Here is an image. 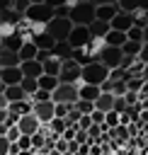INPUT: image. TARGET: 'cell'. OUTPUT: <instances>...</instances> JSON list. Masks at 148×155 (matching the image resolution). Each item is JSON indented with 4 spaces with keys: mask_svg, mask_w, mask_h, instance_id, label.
Instances as JSON below:
<instances>
[{
    "mask_svg": "<svg viewBox=\"0 0 148 155\" xmlns=\"http://www.w3.org/2000/svg\"><path fill=\"white\" fill-rule=\"evenodd\" d=\"M92 19H95V2H90V0H70L68 22L73 27H87Z\"/></svg>",
    "mask_w": 148,
    "mask_h": 155,
    "instance_id": "cell-1",
    "label": "cell"
},
{
    "mask_svg": "<svg viewBox=\"0 0 148 155\" xmlns=\"http://www.w3.org/2000/svg\"><path fill=\"white\" fill-rule=\"evenodd\" d=\"M22 19L27 24H49L53 19V10L46 0H36V2H29L27 12L22 15Z\"/></svg>",
    "mask_w": 148,
    "mask_h": 155,
    "instance_id": "cell-2",
    "label": "cell"
},
{
    "mask_svg": "<svg viewBox=\"0 0 148 155\" xmlns=\"http://www.w3.org/2000/svg\"><path fill=\"white\" fill-rule=\"evenodd\" d=\"M109 78V70L102 65V63H87V65H82L80 68V82H85V85H95V87H99L104 80Z\"/></svg>",
    "mask_w": 148,
    "mask_h": 155,
    "instance_id": "cell-3",
    "label": "cell"
},
{
    "mask_svg": "<svg viewBox=\"0 0 148 155\" xmlns=\"http://www.w3.org/2000/svg\"><path fill=\"white\" fill-rule=\"evenodd\" d=\"M70 29H73V24L66 19V17H53L49 24H46V34L58 44V41H66L68 39V34H70Z\"/></svg>",
    "mask_w": 148,
    "mask_h": 155,
    "instance_id": "cell-4",
    "label": "cell"
},
{
    "mask_svg": "<svg viewBox=\"0 0 148 155\" xmlns=\"http://www.w3.org/2000/svg\"><path fill=\"white\" fill-rule=\"evenodd\" d=\"M78 82H80V65L73 58L63 61L58 70V85H78Z\"/></svg>",
    "mask_w": 148,
    "mask_h": 155,
    "instance_id": "cell-5",
    "label": "cell"
},
{
    "mask_svg": "<svg viewBox=\"0 0 148 155\" xmlns=\"http://www.w3.org/2000/svg\"><path fill=\"white\" fill-rule=\"evenodd\" d=\"M51 102L53 104H75L78 102V90L75 85H58L51 92Z\"/></svg>",
    "mask_w": 148,
    "mask_h": 155,
    "instance_id": "cell-6",
    "label": "cell"
},
{
    "mask_svg": "<svg viewBox=\"0 0 148 155\" xmlns=\"http://www.w3.org/2000/svg\"><path fill=\"white\" fill-rule=\"evenodd\" d=\"M121 51L119 48H112V46H104V51L97 56V63H102L107 70H116L119 65H121Z\"/></svg>",
    "mask_w": 148,
    "mask_h": 155,
    "instance_id": "cell-7",
    "label": "cell"
},
{
    "mask_svg": "<svg viewBox=\"0 0 148 155\" xmlns=\"http://www.w3.org/2000/svg\"><path fill=\"white\" fill-rule=\"evenodd\" d=\"M87 41H90V31H87V27H73L70 34H68V39H66V44L70 46V51L82 48Z\"/></svg>",
    "mask_w": 148,
    "mask_h": 155,
    "instance_id": "cell-8",
    "label": "cell"
},
{
    "mask_svg": "<svg viewBox=\"0 0 148 155\" xmlns=\"http://www.w3.org/2000/svg\"><path fill=\"white\" fill-rule=\"evenodd\" d=\"M116 12H119V10H116V2H109V0L95 2V19H99V22H107V24H109Z\"/></svg>",
    "mask_w": 148,
    "mask_h": 155,
    "instance_id": "cell-9",
    "label": "cell"
},
{
    "mask_svg": "<svg viewBox=\"0 0 148 155\" xmlns=\"http://www.w3.org/2000/svg\"><path fill=\"white\" fill-rule=\"evenodd\" d=\"M32 116H34L41 126H46V124L53 119V102H39V104H32Z\"/></svg>",
    "mask_w": 148,
    "mask_h": 155,
    "instance_id": "cell-10",
    "label": "cell"
},
{
    "mask_svg": "<svg viewBox=\"0 0 148 155\" xmlns=\"http://www.w3.org/2000/svg\"><path fill=\"white\" fill-rule=\"evenodd\" d=\"M15 126L19 128V133H22V136H34V133L39 131V126H41V124H39L32 114H24V116H19V119H17V124H15Z\"/></svg>",
    "mask_w": 148,
    "mask_h": 155,
    "instance_id": "cell-11",
    "label": "cell"
},
{
    "mask_svg": "<svg viewBox=\"0 0 148 155\" xmlns=\"http://www.w3.org/2000/svg\"><path fill=\"white\" fill-rule=\"evenodd\" d=\"M131 27H133V15H124V12H116V15H114V19L109 22V29L121 31V34H126Z\"/></svg>",
    "mask_w": 148,
    "mask_h": 155,
    "instance_id": "cell-12",
    "label": "cell"
},
{
    "mask_svg": "<svg viewBox=\"0 0 148 155\" xmlns=\"http://www.w3.org/2000/svg\"><path fill=\"white\" fill-rule=\"evenodd\" d=\"M0 82H2L5 87L19 85V82H22V73H19V65H17V68H2V70H0Z\"/></svg>",
    "mask_w": 148,
    "mask_h": 155,
    "instance_id": "cell-13",
    "label": "cell"
},
{
    "mask_svg": "<svg viewBox=\"0 0 148 155\" xmlns=\"http://www.w3.org/2000/svg\"><path fill=\"white\" fill-rule=\"evenodd\" d=\"M75 90H78V99H82V102H95L97 97H99V87H95V85H85V82H78L75 85Z\"/></svg>",
    "mask_w": 148,
    "mask_h": 155,
    "instance_id": "cell-14",
    "label": "cell"
},
{
    "mask_svg": "<svg viewBox=\"0 0 148 155\" xmlns=\"http://www.w3.org/2000/svg\"><path fill=\"white\" fill-rule=\"evenodd\" d=\"M19 73H22V78H41L44 75V70H41V63L39 61H27V63H19Z\"/></svg>",
    "mask_w": 148,
    "mask_h": 155,
    "instance_id": "cell-15",
    "label": "cell"
},
{
    "mask_svg": "<svg viewBox=\"0 0 148 155\" xmlns=\"http://www.w3.org/2000/svg\"><path fill=\"white\" fill-rule=\"evenodd\" d=\"M70 56H73V51H70V46H68L66 41L53 44V48H51V58H53V61L63 63V61H70Z\"/></svg>",
    "mask_w": 148,
    "mask_h": 155,
    "instance_id": "cell-16",
    "label": "cell"
},
{
    "mask_svg": "<svg viewBox=\"0 0 148 155\" xmlns=\"http://www.w3.org/2000/svg\"><path fill=\"white\" fill-rule=\"evenodd\" d=\"M87 31H90V39H104L107 31H109V24L107 22H99V19H92L87 24Z\"/></svg>",
    "mask_w": 148,
    "mask_h": 155,
    "instance_id": "cell-17",
    "label": "cell"
},
{
    "mask_svg": "<svg viewBox=\"0 0 148 155\" xmlns=\"http://www.w3.org/2000/svg\"><path fill=\"white\" fill-rule=\"evenodd\" d=\"M112 102H114V97H112L109 92H99V97L92 102V109H95V111L107 114V111H112Z\"/></svg>",
    "mask_w": 148,
    "mask_h": 155,
    "instance_id": "cell-18",
    "label": "cell"
},
{
    "mask_svg": "<svg viewBox=\"0 0 148 155\" xmlns=\"http://www.w3.org/2000/svg\"><path fill=\"white\" fill-rule=\"evenodd\" d=\"M17 58H19V63L36 61V46H34L32 41H24V44L19 46V51H17Z\"/></svg>",
    "mask_w": 148,
    "mask_h": 155,
    "instance_id": "cell-19",
    "label": "cell"
},
{
    "mask_svg": "<svg viewBox=\"0 0 148 155\" xmlns=\"http://www.w3.org/2000/svg\"><path fill=\"white\" fill-rule=\"evenodd\" d=\"M104 44H107V46H112V48H121V46L126 44V34L109 29V31H107V36H104Z\"/></svg>",
    "mask_w": 148,
    "mask_h": 155,
    "instance_id": "cell-20",
    "label": "cell"
},
{
    "mask_svg": "<svg viewBox=\"0 0 148 155\" xmlns=\"http://www.w3.org/2000/svg\"><path fill=\"white\" fill-rule=\"evenodd\" d=\"M32 44L36 46V51H51L56 41H53V39H51V36L44 31V34H39V36H34V39H32Z\"/></svg>",
    "mask_w": 148,
    "mask_h": 155,
    "instance_id": "cell-21",
    "label": "cell"
},
{
    "mask_svg": "<svg viewBox=\"0 0 148 155\" xmlns=\"http://www.w3.org/2000/svg\"><path fill=\"white\" fill-rule=\"evenodd\" d=\"M124 85H126V92H143L146 90V78H124Z\"/></svg>",
    "mask_w": 148,
    "mask_h": 155,
    "instance_id": "cell-22",
    "label": "cell"
},
{
    "mask_svg": "<svg viewBox=\"0 0 148 155\" xmlns=\"http://www.w3.org/2000/svg\"><path fill=\"white\" fill-rule=\"evenodd\" d=\"M133 27L136 29H148V10H146V5H141L133 12Z\"/></svg>",
    "mask_w": 148,
    "mask_h": 155,
    "instance_id": "cell-23",
    "label": "cell"
},
{
    "mask_svg": "<svg viewBox=\"0 0 148 155\" xmlns=\"http://www.w3.org/2000/svg\"><path fill=\"white\" fill-rule=\"evenodd\" d=\"M5 99H7V104H15V102H22V99H27L24 97V92L19 90V85H12V87H5Z\"/></svg>",
    "mask_w": 148,
    "mask_h": 155,
    "instance_id": "cell-24",
    "label": "cell"
},
{
    "mask_svg": "<svg viewBox=\"0 0 148 155\" xmlns=\"http://www.w3.org/2000/svg\"><path fill=\"white\" fill-rule=\"evenodd\" d=\"M17 65H19L17 53H12V51H0V70H2V68H17Z\"/></svg>",
    "mask_w": 148,
    "mask_h": 155,
    "instance_id": "cell-25",
    "label": "cell"
},
{
    "mask_svg": "<svg viewBox=\"0 0 148 155\" xmlns=\"http://www.w3.org/2000/svg\"><path fill=\"white\" fill-rule=\"evenodd\" d=\"M36 87L44 90V92H53L58 87V80L51 78V75H41V78H36Z\"/></svg>",
    "mask_w": 148,
    "mask_h": 155,
    "instance_id": "cell-26",
    "label": "cell"
},
{
    "mask_svg": "<svg viewBox=\"0 0 148 155\" xmlns=\"http://www.w3.org/2000/svg\"><path fill=\"white\" fill-rule=\"evenodd\" d=\"M41 70H44V75H51V78H56V80H58L61 63H58V61H53V58H49V61H44V63H41Z\"/></svg>",
    "mask_w": 148,
    "mask_h": 155,
    "instance_id": "cell-27",
    "label": "cell"
},
{
    "mask_svg": "<svg viewBox=\"0 0 148 155\" xmlns=\"http://www.w3.org/2000/svg\"><path fill=\"white\" fill-rule=\"evenodd\" d=\"M19 90H22V92H24V97L29 99V97H32V94H34L39 87H36V80H34V78H22V82H19Z\"/></svg>",
    "mask_w": 148,
    "mask_h": 155,
    "instance_id": "cell-28",
    "label": "cell"
},
{
    "mask_svg": "<svg viewBox=\"0 0 148 155\" xmlns=\"http://www.w3.org/2000/svg\"><path fill=\"white\" fill-rule=\"evenodd\" d=\"M138 7H141V2H131V0H119L116 2V10L124 12V15H133Z\"/></svg>",
    "mask_w": 148,
    "mask_h": 155,
    "instance_id": "cell-29",
    "label": "cell"
},
{
    "mask_svg": "<svg viewBox=\"0 0 148 155\" xmlns=\"http://www.w3.org/2000/svg\"><path fill=\"white\" fill-rule=\"evenodd\" d=\"M46 126H49V131H51L53 136H58V138H61V133L66 131V124H63V119H51Z\"/></svg>",
    "mask_w": 148,
    "mask_h": 155,
    "instance_id": "cell-30",
    "label": "cell"
},
{
    "mask_svg": "<svg viewBox=\"0 0 148 155\" xmlns=\"http://www.w3.org/2000/svg\"><path fill=\"white\" fill-rule=\"evenodd\" d=\"M73 104H53V119H66Z\"/></svg>",
    "mask_w": 148,
    "mask_h": 155,
    "instance_id": "cell-31",
    "label": "cell"
},
{
    "mask_svg": "<svg viewBox=\"0 0 148 155\" xmlns=\"http://www.w3.org/2000/svg\"><path fill=\"white\" fill-rule=\"evenodd\" d=\"M104 126L112 131V128H116L119 126V114H114V111H107L104 114Z\"/></svg>",
    "mask_w": 148,
    "mask_h": 155,
    "instance_id": "cell-32",
    "label": "cell"
},
{
    "mask_svg": "<svg viewBox=\"0 0 148 155\" xmlns=\"http://www.w3.org/2000/svg\"><path fill=\"white\" fill-rule=\"evenodd\" d=\"M73 109H75V111H80L82 116H87V114L92 111V104H90V102H82V99H78V102L73 104Z\"/></svg>",
    "mask_w": 148,
    "mask_h": 155,
    "instance_id": "cell-33",
    "label": "cell"
},
{
    "mask_svg": "<svg viewBox=\"0 0 148 155\" xmlns=\"http://www.w3.org/2000/svg\"><path fill=\"white\" fill-rule=\"evenodd\" d=\"M22 133H19V128L17 126H10V128H5V138L10 140V143H17V138H19Z\"/></svg>",
    "mask_w": 148,
    "mask_h": 155,
    "instance_id": "cell-34",
    "label": "cell"
},
{
    "mask_svg": "<svg viewBox=\"0 0 148 155\" xmlns=\"http://www.w3.org/2000/svg\"><path fill=\"white\" fill-rule=\"evenodd\" d=\"M15 145H17V150H32V138L29 136H19Z\"/></svg>",
    "mask_w": 148,
    "mask_h": 155,
    "instance_id": "cell-35",
    "label": "cell"
},
{
    "mask_svg": "<svg viewBox=\"0 0 148 155\" xmlns=\"http://www.w3.org/2000/svg\"><path fill=\"white\" fill-rule=\"evenodd\" d=\"M29 138H32V153H36V150L44 148V138H41L39 133H34V136H29Z\"/></svg>",
    "mask_w": 148,
    "mask_h": 155,
    "instance_id": "cell-36",
    "label": "cell"
},
{
    "mask_svg": "<svg viewBox=\"0 0 148 155\" xmlns=\"http://www.w3.org/2000/svg\"><path fill=\"white\" fill-rule=\"evenodd\" d=\"M53 150H56L58 155H63V153H68V143H66L63 138H56V143H53Z\"/></svg>",
    "mask_w": 148,
    "mask_h": 155,
    "instance_id": "cell-37",
    "label": "cell"
},
{
    "mask_svg": "<svg viewBox=\"0 0 148 155\" xmlns=\"http://www.w3.org/2000/svg\"><path fill=\"white\" fill-rule=\"evenodd\" d=\"M10 153V140L5 136H0V155H7Z\"/></svg>",
    "mask_w": 148,
    "mask_h": 155,
    "instance_id": "cell-38",
    "label": "cell"
},
{
    "mask_svg": "<svg viewBox=\"0 0 148 155\" xmlns=\"http://www.w3.org/2000/svg\"><path fill=\"white\" fill-rule=\"evenodd\" d=\"M73 143H78V145H85V143H87V136H85V131H78V133H75V138H73Z\"/></svg>",
    "mask_w": 148,
    "mask_h": 155,
    "instance_id": "cell-39",
    "label": "cell"
},
{
    "mask_svg": "<svg viewBox=\"0 0 148 155\" xmlns=\"http://www.w3.org/2000/svg\"><path fill=\"white\" fill-rule=\"evenodd\" d=\"M87 155H102V145H87Z\"/></svg>",
    "mask_w": 148,
    "mask_h": 155,
    "instance_id": "cell-40",
    "label": "cell"
},
{
    "mask_svg": "<svg viewBox=\"0 0 148 155\" xmlns=\"http://www.w3.org/2000/svg\"><path fill=\"white\" fill-rule=\"evenodd\" d=\"M0 126L7 128V109H0Z\"/></svg>",
    "mask_w": 148,
    "mask_h": 155,
    "instance_id": "cell-41",
    "label": "cell"
},
{
    "mask_svg": "<svg viewBox=\"0 0 148 155\" xmlns=\"http://www.w3.org/2000/svg\"><path fill=\"white\" fill-rule=\"evenodd\" d=\"M0 109H7V99H5L2 92H0Z\"/></svg>",
    "mask_w": 148,
    "mask_h": 155,
    "instance_id": "cell-42",
    "label": "cell"
},
{
    "mask_svg": "<svg viewBox=\"0 0 148 155\" xmlns=\"http://www.w3.org/2000/svg\"><path fill=\"white\" fill-rule=\"evenodd\" d=\"M17 155H34V153H32V150H19Z\"/></svg>",
    "mask_w": 148,
    "mask_h": 155,
    "instance_id": "cell-43",
    "label": "cell"
},
{
    "mask_svg": "<svg viewBox=\"0 0 148 155\" xmlns=\"http://www.w3.org/2000/svg\"><path fill=\"white\" fill-rule=\"evenodd\" d=\"M63 155H73V153H63Z\"/></svg>",
    "mask_w": 148,
    "mask_h": 155,
    "instance_id": "cell-44",
    "label": "cell"
}]
</instances>
